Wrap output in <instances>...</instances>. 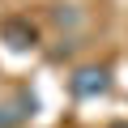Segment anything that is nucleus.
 Returning a JSON list of instances; mask_svg holds the SVG:
<instances>
[{"mask_svg": "<svg viewBox=\"0 0 128 128\" xmlns=\"http://www.w3.org/2000/svg\"><path fill=\"white\" fill-rule=\"evenodd\" d=\"M73 90H77L81 98H90V94H102V90H107V73H102V68H81V73L73 77Z\"/></svg>", "mask_w": 128, "mask_h": 128, "instance_id": "obj_1", "label": "nucleus"}]
</instances>
